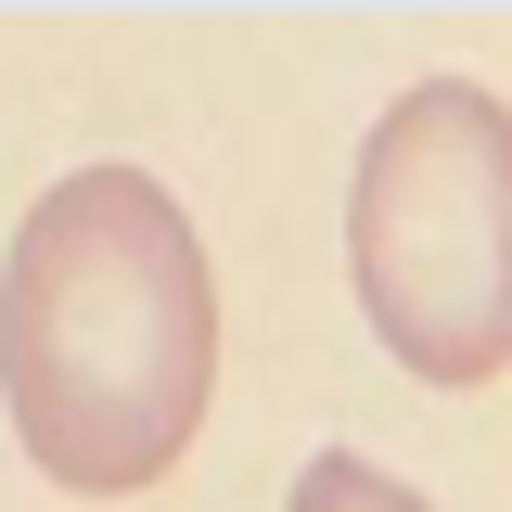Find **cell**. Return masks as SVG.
I'll use <instances>...</instances> for the list:
<instances>
[{"label":"cell","instance_id":"obj_3","mask_svg":"<svg viewBox=\"0 0 512 512\" xmlns=\"http://www.w3.org/2000/svg\"><path fill=\"white\" fill-rule=\"evenodd\" d=\"M282 512H436L410 474H384V461H359V448H320L308 474H295V500Z\"/></svg>","mask_w":512,"mask_h":512},{"label":"cell","instance_id":"obj_2","mask_svg":"<svg viewBox=\"0 0 512 512\" xmlns=\"http://www.w3.org/2000/svg\"><path fill=\"white\" fill-rule=\"evenodd\" d=\"M346 295L436 397L512 372V103L487 77H410L346 167Z\"/></svg>","mask_w":512,"mask_h":512},{"label":"cell","instance_id":"obj_1","mask_svg":"<svg viewBox=\"0 0 512 512\" xmlns=\"http://www.w3.org/2000/svg\"><path fill=\"white\" fill-rule=\"evenodd\" d=\"M218 397V269L154 167H64L0 256V410L64 500L180 474Z\"/></svg>","mask_w":512,"mask_h":512}]
</instances>
